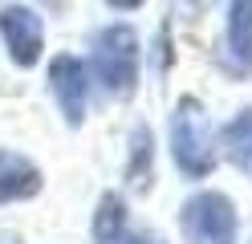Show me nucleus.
I'll return each instance as SVG.
<instances>
[{
    "label": "nucleus",
    "mask_w": 252,
    "mask_h": 244,
    "mask_svg": "<svg viewBox=\"0 0 252 244\" xmlns=\"http://www.w3.org/2000/svg\"><path fill=\"white\" fill-rule=\"evenodd\" d=\"M171 159L187 179H203L216 167V139L199 98H179L171 114Z\"/></svg>",
    "instance_id": "nucleus-1"
},
{
    "label": "nucleus",
    "mask_w": 252,
    "mask_h": 244,
    "mask_svg": "<svg viewBox=\"0 0 252 244\" xmlns=\"http://www.w3.org/2000/svg\"><path fill=\"white\" fill-rule=\"evenodd\" d=\"M224 151H228V159H232L244 175H252V106L240 110V114L224 126Z\"/></svg>",
    "instance_id": "nucleus-9"
},
{
    "label": "nucleus",
    "mask_w": 252,
    "mask_h": 244,
    "mask_svg": "<svg viewBox=\"0 0 252 244\" xmlns=\"http://www.w3.org/2000/svg\"><path fill=\"white\" fill-rule=\"evenodd\" d=\"M41 191V167L17 151H0V204L33 200Z\"/></svg>",
    "instance_id": "nucleus-6"
},
{
    "label": "nucleus",
    "mask_w": 252,
    "mask_h": 244,
    "mask_svg": "<svg viewBox=\"0 0 252 244\" xmlns=\"http://www.w3.org/2000/svg\"><path fill=\"white\" fill-rule=\"evenodd\" d=\"M151 159H155V139H151V126L138 122L134 135H130V163H126V179L130 183H147L151 175Z\"/></svg>",
    "instance_id": "nucleus-10"
},
{
    "label": "nucleus",
    "mask_w": 252,
    "mask_h": 244,
    "mask_svg": "<svg viewBox=\"0 0 252 244\" xmlns=\"http://www.w3.org/2000/svg\"><path fill=\"white\" fill-rule=\"evenodd\" d=\"M118 244H163V240L155 236V232H126Z\"/></svg>",
    "instance_id": "nucleus-11"
},
{
    "label": "nucleus",
    "mask_w": 252,
    "mask_h": 244,
    "mask_svg": "<svg viewBox=\"0 0 252 244\" xmlns=\"http://www.w3.org/2000/svg\"><path fill=\"white\" fill-rule=\"evenodd\" d=\"M183 236L191 244H236V204L224 191H199L179 211Z\"/></svg>",
    "instance_id": "nucleus-3"
},
{
    "label": "nucleus",
    "mask_w": 252,
    "mask_h": 244,
    "mask_svg": "<svg viewBox=\"0 0 252 244\" xmlns=\"http://www.w3.org/2000/svg\"><path fill=\"white\" fill-rule=\"evenodd\" d=\"M94 77L114 98L138 86V33L130 25H110L94 37Z\"/></svg>",
    "instance_id": "nucleus-2"
},
{
    "label": "nucleus",
    "mask_w": 252,
    "mask_h": 244,
    "mask_svg": "<svg viewBox=\"0 0 252 244\" xmlns=\"http://www.w3.org/2000/svg\"><path fill=\"white\" fill-rule=\"evenodd\" d=\"M228 57L236 70H252V0H232L228 8Z\"/></svg>",
    "instance_id": "nucleus-7"
},
{
    "label": "nucleus",
    "mask_w": 252,
    "mask_h": 244,
    "mask_svg": "<svg viewBox=\"0 0 252 244\" xmlns=\"http://www.w3.org/2000/svg\"><path fill=\"white\" fill-rule=\"evenodd\" d=\"M0 41H4L8 57L21 70H33L45 53V25L41 12H33L29 4H4L0 8Z\"/></svg>",
    "instance_id": "nucleus-4"
},
{
    "label": "nucleus",
    "mask_w": 252,
    "mask_h": 244,
    "mask_svg": "<svg viewBox=\"0 0 252 244\" xmlns=\"http://www.w3.org/2000/svg\"><path fill=\"white\" fill-rule=\"evenodd\" d=\"M110 4H114V8H122V12H130V8H138V4H143V0H110Z\"/></svg>",
    "instance_id": "nucleus-12"
},
{
    "label": "nucleus",
    "mask_w": 252,
    "mask_h": 244,
    "mask_svg": "<svg viewBox=\"0 0 252 244\" xmlns=\"http://www.w3.org/2000/svg\"><path fill=\"white\" fill-rule=\"evenodd\" d=\"M126 232H130V220H126V200L118 191H106L98 200V211H94V244H118Z\"/></svg>",
    "instance_id": "nucleus-8"
},
{
    "label": "nucleus",
    "mask_w": 252,
    "mask_h": 244,
    "mask_svg": "<svg viewBox=\"0 0 252 244\" xmlns=\"http://www.w3.org/2000/svg\"><path fill=\"white\" fill-rule=\"evenodd\" d=\"M49 86L61 114H65L69 126H82L86 118V98H90V73H86V61L73 57V53H61L49 61Z\"/></svg>",
    "instance_id": "nucleus-5"
}]
</instances>
